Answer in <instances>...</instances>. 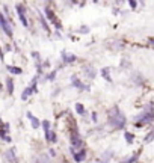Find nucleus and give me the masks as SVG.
Masks as SVG:
<instances>
[{"label": "nucleus", "instance_id": "nucleus-16", "mask_svg": "<svg viewBox=\"0 0 154 163\" xmlns=\"http://www.w3.org/2000/svg\"><path fill=\"white\" fill-rule=\"evenodd\" d=\"M8 160L9 162H17V159H15V155H14V151H12V150L8 151Z\"/></svg>", "mask_w": 154, "mask_h": 163}, {"label": "nucleus", "instance_id": "nucleus-7", "mask_svg": "<svg viewBox=\"0 0 154 163\" xmlns=\"http://www.w3.org/2000/svg\"><path fill=\"white\" fill-rule=\"evenodd\" d=\"M27 118L30 120V122H32V127H33V129H38V127H39V121L36 120L30 112H27Z\"/></svg>", "mask_w": 154, "mask_h": 163}, {"label": "nucleus", "instance_id": "nucleus-11", "mask_svg": "<svg viewBox=\"0 0 154 163\" xmlns=\"http://www.w3.org/2000/svg\"><path fill=\"white\" fill-rule=\"evenodd\" d=\"M45 139L50 140V142H56V135L51 130H49V131H45Z\"/></svg>", "mask_w": 154, "mask_h": 163}, {"label": "nucleus", "instance_id": "nucleus-8", "mask_svg": "<svg viewBox=\"0 0 154 163\" xmlns=\"http://www.w3.org/2000/svg\"><path fill=\"white\" fill-rule=\"evenodd\" d=\"M85 157H86L85 151H79V153L74 154V160H76L77 163H80V162H83V160H85Z\"/></svg>", "mask_w": 154, "mask_h": 163}, {"label": "nucleus", "instance_id": "nucleus-13", "mask_svg": "<svg viewBox=\"0 0 154 163\" xmlns=\"http://www.w3.org/2000/svg\"><path fill=\"white\" fill-rule=\"evenodd\" d=\"M76 112L79 113V115H83V113H85V107H83V104L77 103L76 104Z\"/></svg>", "mask_w": 154, "mask_h": 163}, {"label": "nucleus", "instance_id": "nucleus-22", "mask_svg": "<svg viewBox=\"0 0 154 163\" xmlns=\"http://www.w3.org/2000/svg\"><path fill=\"white\" fill-rule=\"evenodd\" d=\"M54 76H56V73H51L50 76H47V79H49V80H53V79H54Z\"/></svg>", "mask_w": 154, "mask_h": 163}, {"label": "nucleus", "instance_id": "nucleus-18", "mask_svg": "<svg viewBox=\"0 0 154 163\" xmlns=\"http://www.w3.org/2000/svg\"><path fill=\"white\" fill-rule=\"evenodd\" d=\"M73 85L76 86V88H83V85H82V83H80V82H79V79H73Z\"/></svg>", "mask_w": 154, "mask_h": 163}, {"label": "nucleus", "instance_id": "nucleus-12", "mask_svg": "<svg viewBox=\"0 0 154 163\" xmlns=\"http://www.w3.org/2000/svg\"><path fill=\"white\" fill-rule=\"evenodd\" d=\"M6 89H8L9 94L14 92V83H12V79H6Z\"/></svg>", "mask_w": 154, "mask_h": 163}, {"label": "nucleus", "instance_id": "nucleus-3", "mask_svg": "<svg viewBox=\"0 0 154 163\" xmlns=\"http://www.w3.org/2000/svg\"><path fill=\"white\" fill-rule=\"evenodd\" d=\"M45 15L49 17V20H50L51 23H53L54 26L58 27V29H60V27H62V26L59 24V23H58V20H56V17H54V14H53V11H51V9H49V8L45 9Z\"/></svg>", "mask_w": 154, "mask_h": 163}, {"label": "nucleus", "instance_id": "nucleus-2", "mask_svg": "<svg viewBox=\"0 0 154 163\" xmlns=\"http://www.w3.org/2000/svg\"><path fill=\"white\" fill-rule=\"evenodd\" d=\"M0 24H2V29L6 32L8 36H12V29H11V26L8 24V20L5 18V15H2V17H0Z\"/></svg>", "mask_w": 154, "mask_h": 163}, {"label": "nucleus", "instance_id": "nucleus-6", "mask_svg": "<svg viewBox=\"0 0 154 163\" xmlns=\"http://www.w3.org/2000/svg\"><path fill=\"white\" fill-rule=\"evenodd\" d=\"M33 91H36V86H35V85L29 86V88H26V89H24V92H23V94H21V98H23V100H26V98H27V97H29V95L32 94V92H33Z\"/></svg>", "mask_w": 154, "mask_h": 163}, {"label": "nucleus", "instance_id": "nucleus-23", "mask_svg": "<svg viewBox=\"0 0 154 163\" xmlns=\"http://www.w3.org/2000/svg\"><path fill=\"white\" fill-rule=\"evenodd\" d=\"M92 121H97V113H92Z\"/></svg>", "mask_w": 154, "mask_h": 163}, {"label": "nucleus", "instance_id": "nucleus-5", "mask_svg": "<svg viewBox=\"0 0 154 163\" xmlns=\"http://www.w3.org/2000/svg\"><path fill=\"white\" fill-rule=\"evenodd\" d=\"M17 12H18V15H20V20H21V23H23V26H27V20H26V15H24V12H23V6H20L18 5L17 6Z\"/></svg>", "mask_w": 154, "mask_h": 163}, {"label": "nucleus", "instance_id": "nucleus-19", "mask_svg": "<svg viewBox=\"0 0 154 163\" xmlns=\"http://www.w3.org/2000/svg\"><path fill=\"white\" fill-rule=\"evenodd\" d=\"M43 127L45 131H49V130H50V122H49V121H43Z\"/></svg>", "mask_w": 154, "mask_h": 163}, {"label": "nucleus", "instance_id": "nucleus-20", "mask_svg": "<svg viewBox=\"0 0 154 163\" xmlns=\"http://www.w3.org/2000/svg\"><path fill=\"white\" fill-rule=\"evenodd\" d=\"M153 137H154V131H153V133H150V135H148V136L145 137V142H150V140H151Z\"/></svg>", "mask_w": 154, "mask_h": 163}, {"label": "nucleus", "instance_id": "nucleus-14", "mask_svg": "<svg viewBox=\"0 0 154 163\" xmlns=\"http://www.w3.org/2000/svg\"><path fill=\"white\" fill-rule=\"evenodd\" d=\"M124 137H126V140H127L128 144H131V142H133V139H135V136H133L131 133H128V131L124 133Z\"/></svg>", "mask_w": 154, "mask_h": 163}, {"label": "nucleus", "instance_id": "nucleus-24", "mask_svg": "<svg viewBox=\"0 0 154 163\" xmlns=\"http://www.w3.org/2000/svg\"><path fill=\"white\" fill-rule=\"evenodd\" d=\"M151 44H153V45H154V39H151Z\"/></svg>", "mask_w": 154, "mask_h": 163}, {"label": "nucleus", "instance_id": "nucleus-10", "mask_svg": "<svg viewBox=\"0 0 154 163\" xmlns=\"http://www.w3.org/2000/svg\"><path fill=\"white\" fill-rule=\"evenodd\" d=\"M71 145L73 146H80L82 145V140H80V137L74 135V136H71Z\"/></svg>", "mask_w": 154, "mask_h": 163}, {"label": "nucleus", "instance_id": "nucleus-1", "mask_svg": "<svg viewBox=\"0 0 154 163\" xmlns=\"http://www.w3.org/2000/svg\"><path fill=\"white\" fill-rule=\"evenodd\" d=\"M109 124L115 129H122L126 125V118H124V115L120 112L118 107H113L109 112Z\"/></svg>", "mask_w": 154, "mask_h": 163}, {"label": "nucleus", "instance_id": "nucleus-17", "mask_svg": "<svg viewBox=\"0 0 154 163\" xmlns=\"http://www.w3.org/2000/svg\"><path fill=\"white\" fill-rule=\"evenodd\" d=\"M101 74L104 76V79H106V80H109V82H110V76H109V73H107V68H103L101 69Z\"/></svg>", "mask_w": 154, "mask_h": 163}, {"label": "nucleus", "instance_id": "nucleus-4", "mask_svg": "<svg viewBox=\"0 0 154 163\" xmlns=\"http://www.w3.org/2000/svg\"><path fill=\"white\" fill-rule=\"evenodd\" d=\"M153 118H154V113L153 112H148L145 115H139L136 118V121H139V122H148V121H151Z\"/></svg>", "mask_w": 154, "mask_h": 163}, {"label": "nucleus", "instance_id": "nucleus-21", "mask_svg": "<svg viewBox=\"0 0 154 163\" xmlns=\"http://www.w3.org/2000/svg\"><path fill=\"white\" fill-rule=\"evenodd\" d=\"M136 2H135V0H130V6H131V8H136Z\"/></svg>", "mask_w": 154, "mask_h": 163}, {"label": "nucleus", "instance_id": "nucleus-15", "mask_svg": "<svg viewBox=\"0 0 154 163\" xmlns=\"http://www.w3.org/2000/svg\"><path fill=\"white\" fill-rule=\"evenodd\" d=\"M9 73L11 74H21V69L20 68H17V67H9Z\"/></svg>", "mask_w": 154, "mask_h": 163}, {"label": "nucleus", "instance_id": "nucleus-9", "mask_svg": "<svg viewBox=\"0 0 154 163\" xmlns=\"http://www.w3.org/2000/svg\"><path fill=\"white\" fill-rule=\"evenodd\" d=\"M64 56H62V59H64V62H74L76 60V56L74 54H68V53H62Z\"/></svg>", "mask_w": 154, "mask_h": 163}]
</instances>
